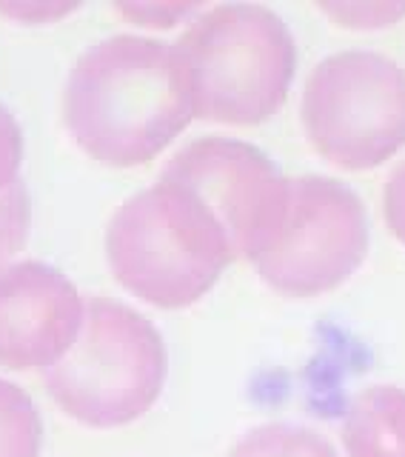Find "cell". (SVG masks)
Here are the masks:
<instances>
[{"label":"cell","instance_id":"1","mask_svg":"<svg viewBox=\"0 0 405 457\" xmlns=\"http://www.w3.org/2000/svg\"><path fill=\"white\" fill-rule=\"evenodd\" d=\"M192 118L189 78L175 43L114 35L86 49L69 71L66 129L103 166L154 161Z\"/></svg>","mask_w":405,"mask_h":457},{"label":"cell","instance_id":"2","mask_svg":"<svg viewBox=\"0 0 405 457\" xmlns=\"http://www.w3.org/2000/svg\"><path fill=\"white\" fill-rule=\"evenodd\" d=\"M175 49L189 78L194 118L226 126L274 118L297 69L294 35L277 12L257 4L200 12Z\"/></svg>","mask_w":405,"mask_h":457},{"label":"cell","instance_id":"3","mask_svg":"<svg viewBox=\"0 0 405 457\" xmlns=\"http://www.w3.org/2000/svg\"><path fill=\"white\" fill-rule=\"evenodd\" d=\"M106 261L126 292L157 309H186L235 257L211 212L186 186L161 178L114 212Z\"/></svg>","mask_w":405,"mask_h":457},{"label":"cell","instance_id":"4","mask_svg":"<svg viewBox=\"0 0 405 457\" xmlns=\"http://www.w3.org/2000/svg\"><path fill=\"white\" fill-rule=\"evenodd\" d=\"M166 371L169 357L154 323L120 300L92 295L75 346L43 371V383L69 418L118 428L157 403Z\"/></svg>","mask_w":405,"mask_h":457},{"label":"cell","instance_id":"5","mask_svg":"<svg viewBox=\"0 0 405 457\" xmlns=\"http://www.w3.org/2000/svg\"><path fill=\"white\" fill-rule=\"evenodd\" d=\"M300 118L311 149L345 171L405 149V69L380 52L345 49L311 69Z\"/></svg>","mask_w":405,"mask_h":457},{"label":"cell","instance_id":"6","mask_svg":"<svg viewBox=\"0 0 405 457\" xmlns=\"http://www.w3.org/2000/svg\"><path fill=\"white\" fill-rule=\"evenodd\" d=\"M368 254V214L351 186L306 175L288 180V204L257 275L288 297L335 292Z\"/></svg>","mask_w":405,"mask_h":457},{"label":"cell","instance_id":"7","mask_svg":"<svg viewBox=\"0 0 405 457\" xmlns=\"http://www.w3.org/2000/svg\"><path fill=\"white\" fill-rule=\"evenodd\" d=\"M161 178L186 186L220 223L235 261H257L283 223L288 180L252 143L200 137L183 146Z\"/></svg>","mask_w":405,"mask_h":457},{"label":"cell","instance_id":"8","mask_svg":"<svg viewBox=\"0 0 405 457\" xmlns=\"http://www.w3.org/2000/svg\"><path fill=\"white\" fill-rule=\"evenodd\" d=\"M83 309L61 269L40 261L0 266V369H52L75 346Z\"/></svg>","mask_w":405,"mask_h":457},{"label":"cell","instance_id":"9","mask_svg":"<svg viewBox=\"0 0 405 457\" xmlns=\"http://www.w3.org/2000/svg\"><path fill=\"white\" fill-rule=\"evenodd\" d=\"M340 435L349 457H405V389L380 383L357 392Z\"/></svg>","mask_w":405,"mask_h":457},{"label":"cell","instance_id":"10","mask_svg":"<svg viewBox=\"0 0 405 457\" xmlns=\"http://www.w3.org/2000/svg\"><path fill=\"white\" fill-rule=\"evenodd\" d=\"M228 457H340L331 443L294 423H266L243 435Z\"/></svg>","mask_w":405,"mask_h":457},{"label":"cell","instance_id":"11","mask_svg":"<svg viewBox=\"0 0 405 457\" xmlns=\"http://www.w3.org/2000/svg\"><path fill=\"white\" fill-rule=\"evenodd\" d=\"M43 420L21 386L0 378V457H37Z\"/></svg>","mask_w":405,"mask_h":457},{"label":"cell","instance_id":"12","mask_svg":"<svg viewBox=\"0 0 405 457\" xmlns=\"http://www.w3.org/2000/svg\"><path fill=\"white\" fill-rule=\"evenodd\" d=\"M29 228H32V200L23 180H18L0 192V263L26 246Z\"/></svg>","mask_w":405,"mask_h":457},{"label":"cell","instance_id":"13","mask_svg":"<svg viewBox=\"0 0 405 457\" xmlns=\"http://www.w3.org/2000/svg\"><path fill=\"white\" fill-rule=\"evenodd\" d=\"M337 23L351 29H383L394 26L402 14L405 4H340V6H320Z\"/></svg>","mask_w":405,"mask_h":457},{"label":"cell","instance_id":"14","mask_svg":"<svg viewBox=\"0 0 405 457\" xmlns=\"http://www.w3.org/2000/svg\"><path fill=\"white\" fill-rule=\"evenodd\" d=\"M23 161V132L14 114L0 104V192L18 183V171Z\"/></svg>","mask_w":405,"mask_h":457},{"label":"cell","instance_id":"15","mask_svg":"<svg viewBox=\"0 0 405 457\" xmlns=\"http://www.w3.org/2000/svg\"><path fill=\"white\" fill-rule=\"evenodd\" d=\"M383 214L392 235L405 246V161L394 166V171L385 180L383 192Z\"/></svg>","mask_w":405,"mask_h":457},{"label":"cell","instance_id":"16","mask_svg":"<svg viewBox=\"0 0 405 457\" xmlns=\"http://www.w3.org/2000/svg\"><path fill=\"white\" fill-rule=\"evenodd\" d=\"M120 12L126 18H132L140 26H161L169 29L175 26L178 21L189 18V14L197 12V6H154V4H143V6H120Z\"/></svg>","mask_w":405,"mask_h":457},{"label":"cell","instance_id":"17","mask_svg":"<svg viewBox=\"0 0 405 457\" xmlns=\"http://www.w3.org/2000/svg\"><path fill=\"white\" fill-rule=\"evenodd\" d=\"M75 9L78 6L66 4H0V14H9L12 21L21 23H52Z\"/></svg>","mask_w":405,"mask_h":457}]
</instances>
